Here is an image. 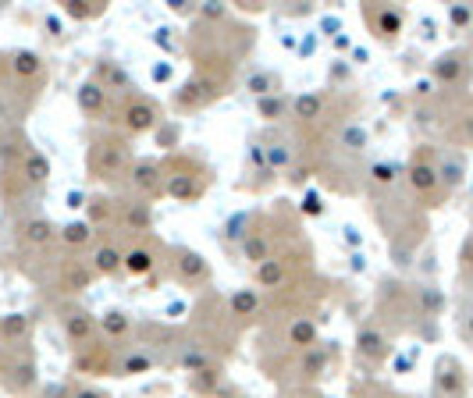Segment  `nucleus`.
Wrapping results in <instances>:
<instances>
[{"mask_svg":"<svg viewBox=\"0 0 473 398\" xmlns=\"http://www.w3.org/2000/svg\"><path fill=\"white\" fill-rule=\"evenodd\" d=\"M430 75L441 82V86H466L473 79V61L466 50H448L441 54L434 65H430Z\"/></svg>","mask_w":473,"mask_h":398,"instance_id":"nucleus-1","label":"nucleus"},{"mask_svg":"<svg viewBox=\"0 0 473 398\" xmlns=\"http://www.w3.org/2000/svg\"><path fill=\"white\" fill-rule=\"evenodd\" d=\"M89 235H93V228H89L86 221H72V224L65 228V242H72V245H79V242L86 245V242H89Z\"/></svg>","mask_w":473,"mask_h":398,"instance_id":"nucleus-16","label":"nucleus"},{"mask_svg":"<svg viewBox=\"0 0 473 398\" xmlns=\"http://www.w3.org/2000/svg\"><path fill=\"white\" fill-rule=\"evenodd\" d=\"M121 267H125V256H121L114 245H100V249H96V270H100V274H118Z\"/></svg>","mask_w":473,"mask_h":398,"instance_id":"nucleus-9","label":"nucleus"},{"mask_svg":"<svg viewBox=\"0 0 473 398\" xmlns=\"http://www.w3.org/2000/svg\"><path fill=\"white\" fill-rule=\"evenodd\" d=\"M267 238L264 235H246V242H243V253H246V260L250 263H267L271 256H267Z\"/></svg>","mask_w":473,"mask_h":398,"instance_id":"nucleus-11","label":"nucleus"},{"mask_svg":"<svg viewBox=\"0 0 473 398\" xmlns=\"http://www.w3.org/2000/svg\"><path fill=\"white\" fill-rule=\"evenodd\" d=\"M15 72H18V75H36V72H40V57H36L33 50H22V54L15 57Z\"/></svg>","mask_w":473,"mask_h":398,"instance_id":"nucleus-18","label":"nucleus"},{"mask_svg":"<svg viewBox=\"0 0 473 398\" xmlns=\"http://www.w3.org/2000/svg\"><path fill=\"white\" fill-rule=\"evenodd\" d=\"M438 178H441V189H459L466 178V157L462 153H441Z\"/></svg>","mask_w":473,"mask_h":398,"instance_id":"nucleus-4","label":"nucleus"},{"mask_svg":"<svg viewBox=\"0 0 473 398\" xmlns=\"http://www.w3.org/2000/svg\"><path fill=\"white\" fill-rule=\"evenodd\" d=\"M153 249H146V245H135L132 253H125V270L128 274H135V277H143V274H150L153 270Z\"/></svg>","mask_w":473,"mask_h":398,"instance_id":"nucleus-8","label":"nucleus"},{"mask_svg":"<svg viewBox=\"0 0 473 398\" xmlns=\"http://www.w3.org/2000/svg\"><path fill=\"white\" fill-rule=\"evenodd\" d=\"M462 391H466L462 370L455 366V359H441V366H438V394L441 398H459Z\"/></svg>","mask_w":473,"mask_h":398,"instance_id":"nucleus-3","label":"nucleus"},{"mask_svg":"<svg viewBox=\"0 0 473 398\" xmlns=\"http://www.w3.org/2000/svg\"><path fill=\"white\" fill-rule=\"evenodd\" d=\"M317 107H321L317 96H299V100H296V118H313Z\"/></svg>","mask_w":473,"mask_h":398,"instance_id":"nucleus-23","label":"nucleus"},{"mask_svg":"<svg viewBox=\"0 0 473 398\" xmlns=\"http://www.w3.org/2000/svg\"><path fill=\"white\" fill-rule=\"evenodd\" d=\"M128 224H132V228H150V206H146V203L132 206V210H128Z\"/></svg>","mask_w":473,"mask_h":398,"instance_id":"nucleus-25","label":"nucleus"},{"mask_svg":"<svg viewBox=\"0 0 473 398\" xmlns=\"http://www.w3.org/2000/svg\"><path fill=\"white\" fill-rule=\"evenodd\" d=\"M448 22H452L455 29H469V26H473V8H469V4H452Z\"/></svg>","mask_w":473,"mask_h":398,"instance_id":"nucleus-17","label":"nucleus"},{"mask_svg":"<svg viewBox=\"0 0 473 398\" xmlns=\"http://www.w3.org/2000/svg\"><path fill=\"white\" fill-rule=\"evenodd\" d=\"M79 107H82V111H89V114H96V111L104 107V86L86 82V86L79 89Z\"/></svg>","mask_w":473,"mask_h":398,"instance_id":"nucleus-10","label":"nucleus"},{"mask_svg":"<svg viewBox=\"0 0 473 398\" xmlns=\"http://www.w3.org/2000/svg\"><path fill=\"white\" fill-rule=\"evenodd\" d=\"M250 89H253V93H274V89H278V79H274L271 72H257V75L250 79Z\"/></svg>","mask_w":473,"mask_h":398,"instance_id":"nucleus-19","label":"nucleus"},{"mask_svg":"<svg viewBox=\"0 0 473 398\" xmlns=\"http://www.w3.org/2000/svg\"><path fill=\"white\" fill-rule=\"evenodd\" d=\"M125 125H128L132 132H150V128L157 125L153 104H150V100H132L128 111H125Z\"/></svg>","mask_w":473,"mask_h":398,"instance_id":"nucleus-6","label":"nucleus"},{"mask_svg":"<svg viewBox=\"0 0 473 398\" xmlns=\"http://www.w3.org/2000/svg\"><path fill=\"white\" fill-rule=\"evenodd\" d=\"M79 398H100V394H96V391H86V394H79Z\"/></svg>","mask_w":473,"mask_h":398,"instance_id":"nucleus-31","label":"nucleus"},{"mask_svg":"<svg viewBox=\"0 0 473 398\" xmlns=\"http://www.w3.org/2000/svg\"><path fill=\"white\" fill-rule=\"evenodd\" d=\"M26 175H29V182H36V185H40V182L50 175V164H47L40 153H29V157H26Z\"/></svg>","mask_w":473,"mask_h":398,"instance_id":"nucleus-15","label":"nucleus"},{"mask_svg":"<svg viewBox=\"0 0 473 398\" xmlns=\"http://www.w3.org/2000/svg\"><path fill=\"white\" fill-rule=\"evenodd\" d=\"M132 182H135V189H139V192H157V189H160V175H157V167H153V164H139Z\"/></svg>","mask_w":473,"mask_h":398,"instance_id":"nucleus-12","label":"nucleus"},{"mask_svg":"<svg viewBox=\"0 0 473 398\" xmlns=\"http://www.w3.org/2000/svg\"><path fill=\"white\" fill-rule=\"evenodd\" d=\"M363 15H370L374 18V33L381 36V40H395L399 36V29H402V11H395V8H370V11H363Z\"/></svg>","mask_w":473,"mask_h":398,"instance_id":"nucleus-5","label":"nucleus"},{"mask_svg":"<svg viewBox=\"0 0 473 398\" xmlns=\"http://www.w3.org/2000/svg\"><path fill=\"white\" fill-rule=\"evenodd\" d=\"M22 235H26V242H36V245H40V242H47V238L54 235V228H50L47 221H40V217H36V221L22 224Z\"/></svg>","mask_w":473,"mask_h":398,"instance_id":"nucleus-14","label":"nucleus"},{"mask_svg":"<svg viewBox=\"0 0 473 398\" xmlns=\"http://www.w3.org/2000/svg\"><path fill=\"white\" fill-rule=\"evenodd\" d=\"M409 182H413V189H416L420 196H434V192L441 189L438 160H434L427 150H420V153L413 157V164H409Z\"/></svg>","mask_w":473,"mask_h":398,"instance_id":"nucleus-2","label":"nucleus"},{"mask_svg":"<svg viewBox=\"0 0 473 398\" xmlns=\"http://www.w3.org/2000/svg\"><path fill=\"white\" fill-rule=\"evenodd\" d=\"M466 331H469V338H473V313L466 316Z\"/></svg>","mask_w":473,"mask_h":398,"instance_id":"nucleus-30","label":"nucleus"},{"mask_svg":"<svg viewBox=\"0 0 473 398\" xmlns=\"http://www.w3.org/2000/svg\"><path fill=\"white\" fill-rule=\"evenodd\" d=\"M93 334V316L89 313H72L68 316V338L72 341H86Z\"/></svg>","mask_w":473,"mask_h":398,"instance_id":"nucleus-13","label":"nucleus"},{"mask_svg":"<svg viewBox=\"0 0 473 398\" xmlns=\"http://www.w3.org/2000/svg\"><path fill=\"white\" fill-rule=\"evenodd\" d=\"M395 171H399V167L384 160V164H377V167H374V182H381V185H384V182H391V178H395Z\"/></svg>","mask_w":473,"mask_h":398,"instance_id":"nucleus-27","label":"nucleus"},{"mask_svg":"<svg viewBox=\"0 0 473 398\" xmlns=\"http://www.w3.org/2000/svg\"><path fill=\"white\" fill-rule=\"evenodd\" d=\"M231 306H235V313H239V316H246V313L257 309V295L253 292H239V295L231 299Z\"/></svg>","mask_w":473,"mask_h":398,"instance_id":"nucleus-20","label":"nucleus"},{"mask_svg":"<svg viewBox=\"0 0 473 398\" xmlns=\"http://www.w3.org/2000/svg\"><path fill=\"white\" fill-rule=\"evenodd\" d=\"M125 327H128L125 313H107V320H104V331L107 334H125Z\"/></svg>","mask_w":473,"mask_h":398,"instance_id":"nucleus-26","label":"nucleus"},{"mask_svg":"<svg viewBox=\"0 0 473 398\" xmlns=\"http://www.w3.org/2000/svg\"><path fill=\"white\" fill-rule=\"evenodd\" d=\"M260 114H264V118H278V114H285V96L260 100Z\"/></svg>","mask_w":473,"mask_h":398,"instance_id":"nucleus-24","label":"nucleus"},{"mask_svg":"<svg viewBox=\"0 0 473 398\" xmlns=\"http://www.w3.org/2000/svg\"><path fill=\"white\" fill-rule=\"evenodd\" d=\"M313 334H317V331H313V324H310V320H299V324L292 327V341H296V345H310V341H313Z\"/></svg>","mask_w":473,"mask_h":398,"instance_id":"nucleus-22","label":"nucleus"},{"mask_svg":"<svg viewBox=\"0 0 473 398\" xmlns=\"http://www.w3.org/2000/svg\"><path fill=\"white\" fill-rule=\"evenodd\" d=\"M360 341H363V352H377V355L384 352V341H381L377 334H367V331H363V334H360Z\"/></svg>","mask_w":473,"mask_h":398,"instance_id":"nucleus-28","label":"nucleus"},{"mask_svg":"<svg viewBox=\"0 0 473 398\" xmlns=\"http://www.w3.org/2000/svg\"><path fill=\"white\" fill-rule=\"evenodd\" d=\"M104 11V4H96V8H79V4H68V15H75V18H93V15H100Z\"/></svg>","mask_w":473,"mask_h":398,"instance_id":"nucleus-29","label":"nucleus"},{"mask_svg":"<svg viewBox=\"0 0 473 398\" xmlns=\"http://www.w3.org/2000/svg\"><path fill=\"white\" fill-rule=\"evenodd\" d=\"M174 267H178V277H182V281H189V284L206 281V263H203V256H196V253H189V249H178Z\"/></svg>","mask_w":473,"mask_h":398,"instance_id":"nucleus-7","label":"nucleus"},{"mask_svg":"<svg viewBox=\"0 0 473 398\" xmlns=\"http://www.w3.org/2000/svg\"><path fill=\"white\" fill-rule=\"evenodd\" d=\"M274 281H282V260L260 263V284H274Z\"/></svg>","mask_w":473,"mask_h":398,"instance_id":"nucleus-21","label":"nucleus"}]
</instances>
